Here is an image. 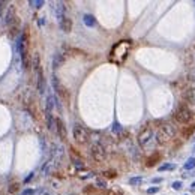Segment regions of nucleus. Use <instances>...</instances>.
<instances>
[{"label": "nucleus", "mask_w": 195, "mask_h": 195, "mask_svg": "<svg viewBox=\"0 0 195 195\" xmlns=\"http://www.w3.org/2000/svg\"><path fill=\"white\" fill-rule=\"evenodd\" d=\"M17 50H18V54H20V59H21L23 69L27 71V69L32 66V62H30V57H29V36L26 33V30L20 35V38H18Z\"/></svg>", "instance_id": "obj_1"}, {"label": "nucleus", "mask_w": 195, "mask_h": 195, "mask_svg": "<svg viewBox=\"0 0 195 195\" xmlns=\"http://www.w3.org/2000/svg\"><path fill=\"white\" fill-rule=\"evenodd\" d=\"M177 134V128L174 126L170 122H165L162 123L158 134H156V140H158V144H165L167 141H170L173 137Z\"/></svg>", "instance_id": "obj_2"}, {"label": "nucleus", "mask_w": 195, "mask_h": 195, "mask_svg": "<svg viewBox=\"0 0 195 195\" xmlns=\"http://www.w3.org/2000/svg\"><path fill=\"white\" fill-rule=\"evenodd\" d=\"M174 119H176L177 123L186 125V123H189L191 120L194 119V113L189 110L188 107H185V105H180L176 110V113H174Z\"/></svg>", "instance_id": "obj_3"}, {"label": "nucleus", "mask_w": 195, "mask_h": 195, "mask_svg": "<svg viewBox=\"0 0 195 195\" xmlns=\"http://www.w3.org/2000/svg\"><path fill=\"white\" fill-rule=\"evenodd\" d=\"M153 137H155V131H153V128H150V126L143 128L141 132L138 134V144L141 146V147H147V146L152 143Z\"/></svg>", "instance_id": "obj_4"}, {"label": "nucleus", "mask_w": 195, "mask_h": 195, "mask_svg": "<svg viewBox=\"0 0 195 195\" xmlns=\"http://www.w3.org/2000/svg\"><path fill=\"white\" fill-rule=\"evenodd\" d=\"M72 135H74V140H75L78 144H86L89 141V132L86 131V128L83 125H74V129H72Z\"/></svg>", "instance_id": "obj_5"}, {"label": "nucleus", "mask_w": 195, "mask_h": 195, "mask_svg": "<svg viewBox=\"0 0 195 195\" xmlns=\"http://www.w3.org/2000/svg\"><path fill=\"white\" fill-rule=\"evenodd\" d=\"M90 156L96 162H104L107 159V150L101 143H93L92 147H90Z\"/></svg>", "instance_id": "obj_6"}, {"label": "nucleus", "mask_w": 195, "mask_h": 195, "mask_svg": "<svg viewBox=\"0 0 195 195\" xmlns=\"http://www.w3.org/2000/svg\"><path fill=\"white\" fill-rule=\"evenodd\" d=\"M53 87H54V92H56V95L57 96H60V98H68V90L65 89V86L60 83V80L57 78L56 75H53Z\"/></svg>", "instance_id": "obj_7"}, {"label": "nucleus", "mask_w": 195, "mask_h": 195, "mask_svg": "<svg viewBox=\"0 0 195 195\" xmlns=\"http://www.w3.org/2000/svg\"><path fill=\"white\" fill-rule=\"evenodd\" d=\"M36 77H38V81H36V89L41 95H44L47 92V81H45V75L42 72V68L36 71Z\"/></svg>", "instance_id": "obj_8"}, {"label": "nucleus", "mask_w": 195, "mask_h": 195, "mask_svg": "<svg viewBox=\"0 0 195 195\" xmlns=\"http://www.w3.org/2000/svg\"><path fill=\"white\" fill-rule=\"evenodd\" d=\"M15 18H17V11H15V6L9 5L8 8H6V12H5V20H3V23L9 27V26L15 21Z\"/></svg>", "instance_id": "obj_9"}, {"label": "nucleus", "mask_w": 195, "mask_h": 195, "mask_svg": "<svg viewBox=\"0 0 195 195\" xmlns=\"http://www.w3.org/2000/svg\"><path fill=\"white\" fill-rule=\"evenodd\" d=\"M56 134L59 135V138L62 140V141H65L66 140V137H68V134H66V126H65V123H63V120L62 119H56Z\"/></svg>", "instance_id": "obj_10"}, {"label": "nucleus", "mask_w": 195, "mask_h": 195, "mask_svg": "<svg viewBox=\"0 0 195 195\" xmlns=\"http://www.w3.org/2000/svg\"><path fill=\"white\" fill-rule=\"evenodd\" d=\"M54 15L57 18V21H62L63 18L66 17V6L63 2H57L54 5Z\"/></svg>", "instance_id": "obj_11"}, {"label": "nucleus", "mask_w": 195, "mask_h": 195, "mask_svg": "<svg viewBox=\"0 0 195 195\" xmlns=\"http://www.w3.org/2000/svg\"><path fill=\"white\" fill-rule=\"evenodd\" d=\"M182 101H183V105L188 107V105H195V92H192L191 89L185 90L182 93Z\"/></svg>", "instance_id": "obj_12"}, {"label": "nucleus", "mask_w": 195, "mask_h": 195, "mask_svg": "<svg viewBox=\"0 0 195 195\" xmlns=\"http://www.w3.org/2000/svg\"><path fill=\"white\" fill-rule=\"evenodd\" d=\"M56 165H57V162L54 161L53 158H51V159H48V161H47L42 165V168H41V174H42V176H48L51 171L54 170V167H56Z\"/></svg>", "instance_id": "obj_13"}, {"label": "nucleus", "mask_w": 195, "mask_h": 195, "mask_svg": "<svg viewBox=\"0 0 195 195\" xmlns=\"http://www.w3.org/2000/svg\"><path fill=\"white\" fill-rule=\"evenodd\" d=\"M59 26H60V30L63 33H71V30H72V20L69 17H65L62 21H59Z\"/></svg>", "instance_id": "obj_14"}, {"label": "nucleus", "mask_w": 195, "mask_h": 195, "mask_svg": "<svg viewBox=\"0 0 195 195\" xmlns=\"http://www.w3.org/2000/svg\"><path fill=\"white\" fill-rule=\"evenodd\" d=\"M54 105H56V96L53 93H48L47 95V101H45V113H51Z\"/></svg>", "instance_id": "obj_15"}, {"label": "nucleus", "mask_w": 195, "mask_h": 195, "mask_svg": "<svg viewBox=\"0 0 195 195\" xmlns=\"http://www.w3.org/2000/svg\"><path fill=\"white\" fill-rule=\"evenodd\" d=\"M20 26H21V20L17 17L15 18V21L9 26V35H11L12 38H15V36L18 35V32H20Z\"/></svg>", "instance_id": "obj_16"}, {"label": "nucleus", "mask_w": 195, "mask_h": 195, "mask_svg": "<svg viewBox=\"0 0 195 195\" xmlns=\"http://www.w3.org/2000/svg\"><path fill=\"white\" fill-rule=\"evenodd\" d=\"M63 63H65V54H62V53L54 54V59H53V69H54V71L59 69Z\"/></svg>", "instance_id": "obj_17"}, {"label": "nucleus", "mask_w": 195, "mask_h": 195, "mask_svg": "<svg viewBox=\"0 0 195 195\" xmlns=\"http://www.w3.org/2000/svg\"><path fill=\"white\" fill-rule=\"evenodd\" d=\"M45 120H47V128L50 131H54L56 129V119H54L53 113H45Z\"/></svg>", "instance_id": "obj_18"}, {"label": "nucleus", "mask_w": 195, "mask_h": 195, "mask_svg": "<svg viewBox=\"0 0 195 195\" xmlns=\"http://www.w3.org/2000/svg\"><path fill=\"white\" fill-rule=\"evenodd\" d=\"M83 21H84V24L87 26V27H95V24H96V20H95V17L89 15V14H86L84 17H83Z\"/></svg>", "instance_id": "obj_19"}, {"label": "nucleus", "mask_w": 195, "mask_h": 195, "mask_svg": "<svg viewBox=\"0 0 195 195\" xmlns=\"http://www.w3.org/2000/svg\"><path fill=\"white\" fill-rule=\"evenodd\" d=\"M18 191H20V183H18V182H12L8 186V194H11V195L17 194Z\"/></svg>", "instance_id": "obj_20"}, {"label": "nucleus", "mask_w": 195, "mask_h": 195, "mask_svg": "<svg viewBox=\"0 0 195 195\" xmlns=\"http://www.w3.org/2000/svg\"><path fill=\"white\" fill-rule=\"evenodd\" d=\"M194 132H195V125H191V126H186L183 131H182V135L185 137V138H189Z\"/></svg>", "instance_id": "obj_21"}, {"label": "nucleus", "mask_w": 195, "mask_h": 195, "mask_svg": "<svg viewBox=\"0 0 195 195\" xmlns=\"http://www.w3.org/2000/svg\"><path fill=\"white\" fill-rule=\"evenodd\" d=\"M44 5H45L44 0H30V2H29V6L33 9H41Z\"/></svg>", "instance_id": "obj_22"}, {"label": "nucleus", "mask_w": 195, "mask_h": 195, "mask_svg": "<svg viewBox=\"0 0 195 195\" xmlns=\"http://www.w3.org/2000/svg\"><path fill=\"white\" fill-rule=\"evenodd\" d=\"M32 66H33L35 72L38 71V69H41V60H39V54H35L33 59H32Z\"/></svg>", "instance_id": "obj_23"}, {"label": "nucleus", "mask_w": 195, "mask_h": 195, "mask_svg": "<svg viewBox=\"0 0 195 195\" xmlns=\"http://www.w3.org/2000/svg\"><path fill=\"white\" fill-rule=\"evenodd\" d=\"M161 158V155L159 153H155V155H152L149 159H147V167H152V165H155V162H158V159Z\"/></svg>", "instance_id": "obj_24"}, {"label": "nucleus", "mask_w": 195, "mask_h": 195, "mask_svg": "<svg viewBox=\"0 0 195 195\" xmlns=\"http://www.w3.org/2000/svg\"><path fill=\"white\" fill-rule=\"evenodd\" d=\"M195 168V158H189L185 164V170H192Z\"/></svg>", "instance_id": "obj_25"}, {"label": "nucleus", "mask_w": 195, "mask_h": 195, "mask_svg": "<svg viewBox=\"0 0 195 195\" xmlns=\"http://www.w3.org/2000/svg\"><path fill=\"white\" fill-rule=\"evenodd\" d=\"M174 168H176L174 164H165V165H161L158 170L159 171H170V170H174Z\"/></svg>", "instance_id": "obj_26"}, {"label": "nucleus", "mask_w": 195, "mask_h": 195, "mask_svg": "<svg viewBox=\"0 0 195 195\" xmlns=\"http://www.w3.org/2000/svg\"><path fill=\"white\" fill-rule=\"evenodd\" d=\"M143 182V177H132V179H129V183L131 185H140Z\"/></svg>", "instance_id": "obj_27"}, {"label": "nucleus", "mask_w": 195, "mask_h": 195, "mask_svg": "<svg viewBox=\"0 0 195 195\" xmlns=\"http://www.w3.org/2000/svg\"><path fill=\"white\" fill-rule=\"evenodd\" d=\"M96 185L104 189V188H107V182H105V180H102V179H98V180H96Z\"/></svg>", "instance_id": "obj_28"}, {"label": "nucleus", "mask_w": 195, "mask_h": 195, "mask_svg": "<svg viewBox=\"0 0 195 195\" xmlns=\"http://www.w3.org/2000/svg\"><path fill=\"white\" fill-rule=\"evenodd\" d=\"M158 192H159V188H158V186H153V188H150V189H147V194H149V195L158 194Z\"/></svg>", "instance_id": "obj_29"}, {"label": "nucleus", "mask_w": 195, "mask_h": 195, "mask_svg": "<svg viewBox=\"0 0 195 195\" xmlns=\"http://www.w3.org/2000/svg\"><path fill=\"white\" fill-rule=\"evenodd\" d=\"M72 161H74V164H75L77 167H84V164H83V161H80V159H77V158H72Z\"/></svg>", "instance_id": "obj_30"}, {"label": "nucleus", "mask_w": 195, "mask_h": 195, "mask_svg": "<svg viewBox=\"0 0 195 195\" xmlns=\"http://www.w3.org/2000/svg\"><path fill=\"white\" fill-rule=\"evenodd\" d=\"M173 189H176V191L182 189V182H174L173 183Z\"/></svg>", "instance_id": "obj_31"}, {"label": "nucleus", "mask_w": 195, "mask_h": 195, "mask_svg": "<svg viewBox=\"0 0 195 195\" xmlns=\"http://www.w3.org/2000/svg\"><path fill=\"white\" fill-rule=\"evenodd\" d=\"M38 195H51V192L48 191V189H41V191H39V194H38Z\"/></svg>", "instance_id": "obj_32"}, {"label": "nucleus", "mask_w": 195, "mask_h": 195, "mask_svg": "<svg viewBox=\"0 0 195 195\" xmlns=\"http://www.w3.org/2000/svg\"><path fill=\"white\" fill-rule=\"evenodd\" d=\"M33 173H30V174H29V176H27V177H26V180H24V183H29V182H30V180H33Z\"/></svg>", "instance_id": "obj_33"}, {"label": "nucleus", "mask_w": 195, "mask_h": 195, "mask_svg": "<svg viewBox=\"0 0 195 195\" xmlns=\"http://www.w3.org/2000/svg\"><path fill=\"white\" fill-rule=\"evenodd\" d=\"M104 174L108 176V177H116V173H114V171H105Z\"/></svg>", "instance_id": "obj_34"}, {"label": "nucleus", "mask_w": 195, "mask_h": 195, "mask_svg": "<svg viewBox=\"0 0 195 195\" xmlns=\"http://www.w3.org/2000/svg\"><path fill=\"white\" fill-rule=\"evenodd\" d=\"M189 89H191L192 92H195V80H192V81L189 83Z\"/></svg>", "instance_id": "obj_35"}, {"label": "nucleus", "mask_w": 195, "mask_h": 195, "mask_svg": "<svg viewBox=\"0 0 195 195\" xmlns=\"http://www.w3.org/2000/svg\"><path fill=\"white\" fill-rule=\"evenodd\" d=\"M35 194V189H27L24 192V195H33Z\"/></svg>", "instance_id": "obj_36"}, {"label": "nucleus", "mask_w": 195, "mask_h": 195, "mask_svg": "<svg viewBox=\"0 0 195 195\" xmlns=\"http://www.w3.org/2000/svg\"><path fill=\"white\" fill-rule=\"evenodd\" d=\"M113 129H114L116 132H120V131H122V128H120V125H117V123L114 125V128H113Z\"/></svg>", "instance_id": "obj_37"}, {"label": "nucleus", "mask_w": 195, "mask_h": 195, "mask_svg": "<svg viewBox=\"0 0 195 195\" xmlns=\"http://www.w3.org/2000/svg\"><path fill=\"white\" fill-rule=\"evenodd\" d=\"M38 24H39V26H45V18H39Z\"/></svg>", "instance_id": "obj_38"}, {"label": "nucleus", "mask_w": 195, "mask_h": 195, "mask_svg": "<svg viewBox=\"0 0 195 195\" xmlns=\"http://www.w3.org/2000/svg\"><path fill=\"white\" fill-rule=\"evenodd\" d=\"M161 180H162V179H159V177H158V179H152V182H153V183H159Z\"/></svg>", "instance_id": "obj_39"}, {"label": "nucleus", "mask_w": 195, "mask_h": 195, "mask_svg": "<svg viewBox=\"0 0 195 195\" xmlns=\"http://www.w3.org/2000/svg\"><path fill=\"white\" fill-rule=\"evenodd\" d=\"M2 6H6V3H3V2H0V12H2Z\"/></svg>", "instance_id": "obj_40"}, {"label": "nucleus", "mask_w": 195, "mask_h": 195, "mask_svg": "<svg viewBox=\"0 0 195 195\" xmlns=\"http://www.w3.org/2000/svg\"><path fill=\"white\" fill-rule=\"evenodd\" d=\"M192 186H194V188H195V182H194V183H192Z\"/></svg>", "instance_id": "obj_41"}, {"label": "nucleus", "mask_w": 195, "mask_h": 195, "mask_svg": "<svg viewBox=\"0 0 195 195\" xmlns=\"http://www.w3.org/2000/svg\"><path fill=\"white\" fill-rule=\"evenodd\" d=\"M69 195H78V194H69Z\"/></svg>", "instance_id": "obj_42"}, {"label": "nucleus", "mask_w": 195, "mask_h": 195, "mask_svg": "<svg viewBox=\"0 0 195 195\" xmlns=\"http://www.w3.org/2000/svg\"><path fill=\"white\" fill-rule=\"evenodd\" d=\"M194 77H195V69H194Z\"/></svg>", "instance_id": "obj_43"}]
</instances>
